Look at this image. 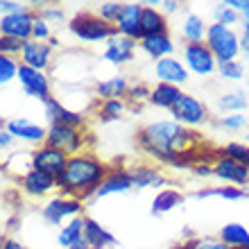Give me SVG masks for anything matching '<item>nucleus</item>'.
<instances>
[{
    "label": "nucleus",
    "instance_id": "obj_1",
    "mask_svg": "<svg viewBox=\"0 0 249 249\" xmlns=\"http://www.w3.org/2000/svg\"><path fill=\"white\" fill-rule=\"evenodd\" d=\"M195 143L197 134L177 120H157L138 131V147L145 154L177 168H195Z\"/></svg>",
    "mask_w": 249,
    "mask_h": 249
},
{
    "label": "nucleus",
    "instance_id": "obj_2",
    "mask_svg": "<svg viewBox=\"0 0 249 249\" xmlns=\"http://www.w3.org/2000/svg\"><path fill=\"white\" fill-rule=\"evenodd\" d=\"M107 175H109V168L95 154L82 152V154L68 159V163L57 181H59V190L64 195L77 197L84 202L86 197L95 195V190Z\"/></svg>",
    "mask_w": 249,
    "mask_h": 249
},
{
    "label": "nucleus",
    "instance_id": "obj_3",
    "mask_svg": "<svg viewBox=\"0 0 249 249\" xmlns=\"http://www.w3.org/2000/svg\"><path fill=\"white\" fill-rule=\"evenodd\" d=\"M68 30L82 43H107L111 36L118 34L116 27L105 23L98 14H77L75 18H71Z\"/></svg>",
    "mask_w": 249,
    "mask_h": 249
},
{
    "label": "nucleus",
    "instance_id": "obj_4",
    "mask_svg": "<svg viewBox=\"0 0 249 249\" xmlns=\"http://www.w3.org/2000/svg\"><path fill=\"white\" fill-rule=\"evenodd\" d=\"M206 46L217 59V64H227V61H236L240 53V36L236 34L233 27L213 23L206 30Z\"/></svg>",
    "mask_w": 249,
    "mask_h": 249
},
{
    "label": "nucleus",
    "instance_id": "obj_5",
    "mask_svg": "<svg viewBox=\"0 0 249 249\" xmlns=\"http://www.w3.org/2000/svg\"><path fill=\"white\" fill-rule=\"evenodd\" d=\"M46 145L64 152L66 157H75L84 150L86 134L84 129H75V127H66V124H48Z\"/></svg>",
    "mask_w": 249,
    "mask_h": 249
},
{
    "label": "nucleus",
    "instance_id": "obj_6",
    "mask_svg": "<svg viewBox=\"0 0 249 249\" xmlns=\"http://www.w3.org/2000/svg\"><path fill=\"white\" fill-rule=\"evenodd\" d=\"M84 209V202L77 199V197H68V195H61V197H53L43 204L41 209V215L46 217L48 224L53 227H61L64 220H72V217H79Z\"/></svg>",
    "mask_w": 249,
    "mask_h": 249
},
{
    "label": "nucleus",
    "instance_id": "obj_7",
    "mask_svg": "<svg viewBox=\"0 0 249 249\" xmlns=\"http://www.w3.org/2000/svg\"><path fill=\"white\" fill-rule=\"evenodd\" d=\"M184 61L188 72L199 75V77H209L217 71V59L209 50L206 43H186L184 46Z\"/></svg>",
    "mask_w": 249,
    "mask_h": 249
},
{
    "label": "nucleus",
    "instance_id": "obj_8",
    "mask_svg": "<svg viewBox=\"0 0 249 249\" xmlns=\"http://www.w3.org/2000/svg\"><path fill=\"white\" fill-rule=\"evenodd\" d=\"M170 113L175 116L179 124L184 127H197V124L206 123V107L195 98V95H188V93H181V98L175 102V107L170 109Z\"/></svg>",
    "mask_w": 249,
    "mask_h": 249
},
{
    "label": "nucleus",
    "instance_id": "obj_9",
    "mask_svg": "<svg viewBox=\"0 0 249 249\" xmlns=\"http://www.w3.org/2000/svg\"><path fill=\"white\" fill-rule=\"evenodd\" d=\"M34 16H36V12H32V9L12 14V16H2V18H0V34L12 36V39L20 41V43L32 41Z\"/></svg>",
    "mask_w": 249,
    "mask_h": 249
},
{
    "label": "nucleus",
    "instance_id": "obj_10",
    "mask_svg": "<svg viewBox=\"0 0 249 249\" xmlns=\"http://www.w3.org/2000/svg\"><path fill=\"white\" fill-rule=\"evenodd\" d=\"M18 84H20V89L25 91V95H30V98H36V100H41V102L50 98V77H48L46 72L34 71L30 66L20 64Z\"/></svg>",
    "mask_w": 249,
    "mask_h": 249
},
{
    "label": "nucleus",
    "instance_id": "obj_11",
    "mask_svg": "<svg viewBox=\"0 0 249 249\" xmlns=\"http://www.w3.org/2000/svg\"><path fill=\"white\" fill-rule=\"evenodd\" d=\"M20 188L30 197H46V195H50V193H54V190H59V181H57V177H53V175L32 168V170H27L20 175Z\"/></svg>",
    "mask_w": 249,
    "mask_h": 249
},
{
    "label": "nucleus",
    "instance_id": "obj_12",
    "mask_svg": "<svg viewBox=\"0 0 249 249\" xmlns=\"http://www.w3.org/2000/svg\"><path fill=\"white\" fill-rule=\"evenodd\" d=\"M43 111H46V120L50 124H66V127H75V129H82L86 124V116L79 111H72L68 107H64L57 98L43 100Z\"/></svg>",
    "mask_w": 249,
    "mask_h": 249
},
{
    "label": "nucleus",
    "instance_id": "obj_13",
    "mask_svg": "<svg viewBox=\"0 0 249 249\" xmlns=\"http://www.w3.org/2000/svg\"><path fill=\"white\" fill-rule=\"evenodd\" d=\"M68 159L71 157H66L64 152L54 150L50 145H41V147H36L32 152V168L34 170H43L59 179V175L64 172L66 163H68Z\"/></svg>",
    "mask_w": 249,
    "mask_h": 249
},
{
    "label": "nucleus",
    "instance_id": "obj_14",
    "mask_svg": "<svg viewBox=\"0 0 249 249\" xmlns=\"http://www.w3.org/2000/svg\"><path fill=\"white\" fill-rule=\"evenodd\" d=\"M5 129L12 134L16 141L23 143H32V145H46V136H48V127L32 123L27 118H9L5 120Z\"/></svg>",
    "mask_w": 249,
    "mask_h": 249
},
{
    "label": "nucleus",
    "instance_id": "obj_15",
    "mask_svg": "<svg viewBox=\"0 0 249 249\" xmlns=\"http://www.w3.org/2000/svg\"><path fill=\"white\" fill-rule=\"evenodd\" d=\"M141 16H143V5L141 2H123L118 18L113 23L116 32L127 39L141 41Z\"/></svg>",
    "mask_w": 249,
    "mask_h": 249
},
{
    "label": "nucleus",
    "instance_id": "obj_16",
    "mask_svg": "<svg viewBox=\"0 0 249 249\" xmlns=\"http://www.w3.org/2000/svg\"><path fill=\"white\" fill-rule=\"evenodd\" d=\"M136 46H138V41L127 39V36H120V34H116V36H111V39L105 43L102 57H105L109 64H113V66L129 64V61L134 59Z\"/></svg>",
    "mask_w": 249,
    "mask_h": 249
},
{
    "label": "nucleus",
    "instance_id": "obj_17",
    "mask_svg": "<svg viewBox=\"0 0 249 249\" xmlns=\"http://www.w3.org/2000/svg\"><path fill=\"white\" fill-rule=\"evenodd\" d=\"M18 61L23 66L34 68V71L46 72L50 61H53V48L48 46V43H39V41H25Z\"/></svg>",
    "mask_w": 249,
    "mask_h": 249
},
{
    "label": "nucleus",
    "instance_id": "obj_18",
    "mask_svg": "<svg viewBox=\"0 0 249 249\" xmlns=\"http://www.w3.org/2000/svg\"><path fill=\"white\" fill-rule=\"evenodd\" d=\"M154 75H157V79L161 84H170V86H181L188 82V68L177 57L159 59L154 64Z\"/></svg>",
    "mask_w": 249,
    "mask_h": 249
},
{
    "label": "nucleus",
    "instance_id": "obj_19",
    "mask_svg": "<svg viewBox=\"0 0 249 249\" xmlns=\"http://www.w3.org/2000/svg\"><path fill=\"white\" fill-rule=\"evenodd\" d=\"M213 177L222 179V181H227V184H231V186H247L249 184V168L220 154V157L215 159V163H213Z\"/></svg>",
    "mask_w": 249,
    "mask_h": 249
},
{
    "label": "nucleus",
    "instance_id": "obj_20",
    "mask_svg": "<svg viewBox=\"0 0 249 249\" xmlns=\"http://www.w3.org/2000/svg\"><path fill=\"white\" fill-rule=\"evenodd\" d=\"M131 188H134V184H131L129 175H127V168H116V170H109V175L102 179V184L98 186L93 197L100 199V197H109V195H124Z\"/></svg>",
    "mask_w": 249,
    "mask_h": 249
},
{
    "label": "nucleus",
    "instance_id": "obj_21",
    "mask_svg": "<svg viewBox=\"0 0 249 249\" xmlns=\"http://www.w3.org/2000/svg\"><path fill=\"white\" fill-rule=\"evenodd\" d=\"M127 175H129L134 188H161V186H165L163 172L157 168H150V165H131V168H127Z\"/></svg>",
    "mask_w": 249,
    "mask_h": 249
},
{
    "label": "nucleus",
    "instance_id": "obj_22",
    "mask_svg": "<svg viewBox=\"0 0 249 249\" xmlns=\"http://www.w3.org/2000/svg\"><path fill=\"white\" fill-rule=\"evenodd\" d=\"M138 48L143 50L147 57H152L154 61L165 59V57H172L175 53V43L168 34H157V36H145V39L138 41Z\"/></svg>",
    "mask_w": 249,
    "mask_h": 249
},
{
    "label": "nucleus",
    "instance_id": "obj_23",
    "mask_svg": "<svg viewBox=\"0 0 249 249\" xmlns=\"http://www.w3.org/2000/svg\"><path fill=\"white\" fill-rule=\"evenodd\" d=\"M82 238L89 245V249H107L111 245H116V238L100 222H95L93 217H84V236Z\"/></svg>",
    "mask_w": 249,
    "mask_h": 249
},
{
    "label": "nucleus",
    "instance_id": "obj_24",
    "mask_svg": "<svg viewBox=\"0 0 249 249\" xmlns=\"http://www.w3.org/2000/svg\"><path fill=\"white\" fill-rule=\"evenodd\" d=\"M129 91V79L124 75H116V77L102 79L95 84V95H98L102 102L105 100H123Z\"/></svg>",
    "mask_w": 249,
    "mask_h": 249
},
{
    "label": "nucleus",
    "instance_id": "obj_25",
    "mask_svg": "<svg viewBox=\"0 0 249 249\" xmlns=\"http://www.w3.org/2000/svg\"><path fill=\"white\" fill-rule=\"evenodd\" d=\"M157 34H168L165 16L159 12L157 7H143V16H141V39H145V36H157Z\"/></svg>",
    "mask_w": 249,
    "mask_h": 249
},
{
    "label": "nucleus",
    "instance_id": "obj_26",
    "mask_svg": "<svg viewBox=\"0 0 249 249\" xmlns=\"http://www.w3.org/2000/svg\"><path fill=\"white\" fill-rule=\"evenodd\" d=\"M220 240L229 249H247L249 247V231L247 227L238 222H231V224H224L220 229Z\"/></svg>",
    "mask_w": 249,
    "mask_h": 249
},
{
    "label": "nucleus",
    "instance_id": "obj_27",
    "mask_svg": "<svg viewBox=\"0 0 249 249\" xmlns=\"http://www.w3.org/2000/svg\"><path fill=\"white\" fill-rule=\"evenodd\" d=\"M84 236V217H72L66 224H61L59 233H57V245L61 249H71L75 243H79Z\"/></svg>",
    "mask_w": 249,
    "mask_h": 249
},
{
    "label": "nucleus",
    "instance_id": "obj_28",
    "mask_svg": "<svg viewBox=\"0 0 249 249\" xmlns=\"http://www.w3.org/2000/svg\"><path fill=\"white\" fill-rule=\"evenodd\" d=\"M179 98H181V89L179 86L161 84V82L150 91V102L154 107H159V109H172Z\"/></svg>",
    "mask_w": 249,
    "mask_h": 249
},
{
    "label": "nucleus",
    "instance_id": "obj_29",
    "mask_svg": "<svg viewBox=\"0 0 249 249\" xmlns=\"http://www.w3.org/2000/svg\"><path fill=\"white\" fill-rule=\"evenodd\" d=\"M206 30H209V25L197 14H188L184 25H181V34H184V39L188 43H204L206 41Z\"/></svg>",
    "mask_w": 249,
    "mask_h": 249
},
{
    "label": "nucleus",
    "instance_id": "obj_30",
    "mask_svg": "<svg viewBox=\"0 0 249 249\" xmlns=\"http://www.w3.org/2000/svg\"><path fill=\"white\" fill-rule=\"evenodd\" d=\"M181 202H184V197H181V193H179V190H175V188L161 190V193H157L154 202H152V215L168 213V211H172L175 206H179Z\"/></svg>",
    "mask_w": 249,
    "mask_h": 249
},
{
    "label": "nucleus",
    "instance_id": "obj_31",
    "mask_svg": "<svg viewBox=\"0 0 249 249\" xmlns=\"http://www.w3.org/2000/svg\"><path fill=\"white\" fill-rule=\"evenodd\" d=\"M217 107L224 113H243L249 107V100L243 91H233V93H224L222 98L217 100Z\"/></svg>",
    "mask_w": 249,
    "mask_h": 249
},
{
    "label": "nucleus",
    "instance_id": "obj_32",
    "mask_svg": "<svg viewBox=\"0 0 249 249\" xmlns=\"http://www.w3.org/2000/svg\"><path fill=\"white\" fill-rule=\"evenodd\" d=\"M127 111L123 100H105L100 102V109H98V118L102 123H113V120H120L123 113Z\"/></svg>",
    "mask_w": 249,
    "mask_h": 249
},
{
    "label": "nucleus",
    "instance_id": "obj_33",
    "mask_svg": "<svg viewBox=\"0 0 249 249\" xmlns=\"http://www.w3.org/2000/svg\"><path fill=\"white\" fill-rule=\"evenodd\" d=\"M18 71H20V61L14 57H2L0 54V86L9 84L12 79H18Z\"/></svg>",
    "mask_w": 249,
    "mask_h": 249
},
{
    "label": "nucleus",
    "instance_id": "obj_34",
    "mask_svg": "<svg viewBox=\"0 0 249 249\" xmlns=\"http://www.w3.org/2000/svg\"><path fill=\"white\" fill-rule=\"evenodd\" d=\"M238 20H240V14L236 9H231L227 2H217L215 9H213V23H220V25H236Z\"/></svg>",
    "mask_w": 249,
    "mask_h": 249
},
{
    "label": "nucleus",
    "instance_id": "obj_35",
    "mask_svg": "<svg viewBox=\"0 0 249 249\" xmlns=\"http://www.w3.org/2000/svg\"><path fill=\"white\" fill-rule=\"evenodd\" d=\"M222 157L231 159L240 165H247L249 168V145L245 143H229L222 147Z\"/></svg>",
    "mask_w": 249,
    "mask_h": 249
},
{
    "label": "nucleus",
    "instance_id": "obj_36",
    "mask_svg": "<svg viewBox=\"0 0 249 249\" xmlns=\"http://www.w3.org/2000/svg\"><path fill=\"white\" fill-rule=\"evenodd\" d=\"M197 197H222V199H245L249 197L245 190L240 188H229V186H222V188H206V190H199Z\"/></svg>",
    "mask_w": 249,
    "mask_h": 249
},
{
    "label": "nucleus",
    "instance_id": "obj_37",
    "mask_svg": "<svg viewBox=\"0 0 249 249\" xmlns=\"http://www.w3.org/2000/svg\"><path fill=\"white\" fill-rule=\"evenodd\" d=\"M120 9H123V2H113V0H109V2H100L98 9H95V14H98L105 23L113 25V23H116V18H118Z\"/></svg>",
    "mask_w": 249,
    "mask_h": 249
},
{
    "label": "nucleus",
    "instance_id": "obj_38",
    "mask_svg": "<svg viewBox=\"0 0 249 249\" xmlns=\"http://www.w3.org/2000/svg\"><path fill=\"white\" fill-rule=\"evenodd\" d=\"M32 41H39V43H50L53 41V27L48 25L46 20L41 18L39 14L34 16V25H32Z\"/></svg>",
    "mask_w": 249,
    "mask_h": 249
},
{
    "label": "nucleus",
    "instance_id": "obj_39",
    "mask_svg": "<svg viewBox=\"0 0 249 249\" xmlns=\"http://www.w3.org/2000/svg\"><path fill=\"white\" fill-rule=\"evenodd\" d=\"M20 50H23V43L12 36H5V34H0V54L2 57H20Z\"/></svg>",
    "mask_w": 249,
    "mask_h": 249
},
{
    "label": "nucleus",
    "instance_id": "obj_40",
    "mask_svg": "<svg viewBox=\"0 0 249 249\" xmlns=\"http://www.w3.org/2000/svg\"><path fill=\"white\" fill-rule=\"evenodd\" d=\"M217 72L224 79H243L245 68L240 61H227V64H217Z\"/></svg>",
    "mask_w": 249,
    "mask_h": 249
},
{
    "label": "nucleus",
    "instance_id": "obj_41",
    "mask_svg": "<svg viewBox=\"0 0 249 249\" xmlns=\"http://www.w3.org/2000/svg\"><path fill=\"white\" fill-rule=\"evenodd\" d=\"M39 16L43 20H46L48 25L53 27V25H59V23H64L66 20V14H64V9H59V7H41V12H39Z\"/></svg>",
    "mask_w": 249,
    "mask_h": 249
},
{
    "label": "nucleus",
    "instance_id": "obj_42",
    "mask_svg": "<svg viewBox=\"0 0 249 249\" xmlns=\"http://www.w3.org/2000/svg\"><path fill=\"white\" fill-rule=\"evenodd\" d=\"M25 9H30V7H25V2H18V0H0V18L18 14V12H25Z\"/></svg>",
    "mask_w": 249,
    "mask_h": 249
},
{
    "label": "nucleus",
    "instance_id": "obj_43",
    "mask_svg": "<svg viewBox=\"0 0 249 249\" xmlns=\"http://www.w3.org/2000/svg\"><path fill=\"white\" fill-rule=\"evenodd\" d=\"M220 124L227 127V129H243L245 124H247V118H245L243 113H227L220 118Z\"/></svg>",
    "mask_w": 249,
    "mask_h": 249
},
{
    "label": "nucleus",
    "instance_id": "obj_44",
    "mask_svg": "<svg viewBox=\"0 0 249 249\" xmlns=\"http://www.w3.org/2000/svg\"><path fill=\"white\" fill-rule=\"evenodd\" d=\"M150 91H152V89H147L145 84H136V86H129V91H127V95H124V98L134 100V102H141V100H150Z\"/></svg>",
    "mask_w": 249,
    "mask_h": 249
},
{
    "label": "nucleus",
    "instance_id": "obj_45",
    "mask_svg": "<svg viewBox=\"0 0 249 249\" xmlns=\"http://www.w3.org/2000/svg\"><path fill=\"white\" fill-rule=\"evenodd\" d=\"M193 249H229L227 245L222 243V240H197L195 245H193Z\"/></svg>",
    "mask_w": 249,
    "mask_h": 249
},
{
    "label": "nucleus",
    "instance_id": "obj_46",
    "mask_svg": "<svg viewBox=\"0 0 249 249\" xmlns=\"http://www.w3.org/2000/svg\"><path fill=\"white\" fill-rule=\"evenodd\" d=\"M193 175H197V177H213V165L195 163V168H193Z\"/></svg>",
    "mask_w": 249,
    "mask_h": 249
},
{
    "label": "nucleus",
    "instance_id": "obj_47",
    "mask_svg": "<svg viewBox=\"0 0 249 249\" xmlns=\"http://www.w3.org/2000/svg\"><path fill=\"white\" fill-rule=\"evenodd\" d=\"M14 141H16V138H14L9 131H7V129H0V150H7V147H12Z\"/></svg>",
    "mask_w": 249,
    "mask_h": 249
},
{
    "label": "nucleus",
    "instance_id": "obj_48",
    "mask_svg": "<svg viewBox=\"0 0 249 249\" xmlns=\"http://www.w3.org/2000/svg\"><path fill=\"white\" fill-rule=\"evenodd\" d=\"M2 249H27L23 243H18L16 238H7L5 245H2Z\"/></svg>",
    "mask_w": 249,
    "mask_h": 249
},
{
    "label": "nucleus",
    "instance_id": "obj_49",
    "mask_svg": "<svg viewBox=\"0 0 249 249\" xmlns=\"http://www.w3.org/2000/svg\"><path fill=\"white\" fill-rule=\"evenodd\" d=\"M240 53H245L249 57V32H245L240 36Z\"/></svg>",
    "mask_w": 249,
    "mask_h": 249
},
{
    "label": "nucleus",
    "instance_id": "obj_50",
    "mask_svg": "<svg viewBox=\"0 0 249 249\" xmlns=\"http://www.w3.org/2000/svg\"><path fill=\"white\" fill-rule=\"evenodd\" d=\"M177 9H179V2H172V0H165L163 2V12L172 14V12H177Z\"/></svg>",
    "mask_w": 249,
    "mask_h": 249
},
{
    "label": "nucleus",
    "instance_id": "obj_51",
    "mask_svg": "<svg viewBox=\"0 0 249 249\" xmlns=\"http://www.w3.org/2000/svg\"><path fill=\"white\" fill-rule=\"evenodd\" d=\"M243 18H245L243 30L245 32H249V0H247V7H245V12H243Z\"/></svg>",
    "mask_w": 249,
    "mask_h": 249
},
{
    "label": "nucleus",
    "instance_id": "obj_52",
    "mask_svg": "<svg viewBox=\"0 0 249 249\" xmlns=\"http://www.w3.org/2000/svg\"><path fill=\"white\" fill-rule=\"evenodd\" d=\"M71 249H89V245H86V243H84V238H82V240H79V243H75Z\"/></svg>",
    "mask_w": 249,
    "mask_h": 249
},
{
    "label": "nucleus",
    "instance_id": "obj_53",
    "mask_svg": "<svg viewBox=\"0 0 249 249\" xmlns=\"http://www.w3.org/2000/svg\"><path fill=\"white\" fill-rule=\"evenodd\" d=\"M5 229H2V224H0V249H2V245H5Z\"/></svg>",
    "mask_w": 249,
    "mask_h": 249
},
{
    "label": "nucleus",
    "instance_id": "obj_54",
    "mask_svg": "<svg viewBox=\"0 0 249 249\" xmlns=\"http://www.w3.org/2000/svg\"><path fill=\"white\" fill-rule=\"evenodd\" d=\"M193 245H195V243H193V240H190V243H184V245H177V247H175V249H193Z\"/></svg>",
    "mask_w": 249,
    "mask_h": 249
},
{
    "label": "nucleus",
    "instance_id": "obj_55",
    "mask_svg": "<svg viewBox=\"0 0 249 249\" xmlns=\"http://www.w3.org/2000/svg\"><path fill=\"white\" fill-rule=\"evenodd\" d=\"M247 249H249V247H247Z\"/></svg>",
    "mask_w": 249,
    "mask_h": 249
}]
</instances>
